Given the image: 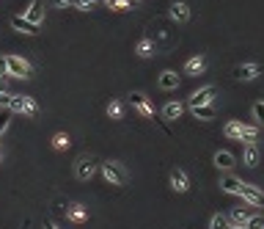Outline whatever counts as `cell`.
I'll return each mask as SVG.
<instances>
[{
  "mask_svg": "<svg viewBox=\"0 0 264 229\" xmlns=\"http://www.w3.org/2000/svg\"><path fill=\"white\" fill-rule=\"evenodd\" d=\"M226 136L234 138V141H248V144H253V141L259 138V130H256V127L242 124V122H228L226 124Z\"/></svg>",
  "mask_w": 264,
  "mask_h": 229,
  "instance_id": "cell-1",
  "label": "cell"
},
{
  "mask_svg": "<svg viewBox=\"0 0 264 229\" xmlns=\"http://www.w3.org/2000/svg\"><path fill=\"white\" fill-rule=\"evenodd\" d=\"M9 111H17V113H22V116H36V113H39V105H36V99L22 97V94H14V97H11Z\"/></svg>",
  "mask_w": 264,
  "mask_h": 229,
  "instance_id": "cell-2",
  "label": "cell"
},
{
  "mask_svg": "<svg viewBox=\"0 0 264 229\" xmlns=\"http://www.w3.org/2000/svg\"><path fill=\"white\" fill-rule=\"evenodd\" d=\"M215 94H218V89H215V86H204V89H198V91L190 94L187 105H190V111H195V108H204V105H212Z\"/></svg>",
  "mask_w": 264,
  "mask_h": 229,
  "instance_id": "cell-3",
  "label": "cell"
},
{
  "mask_svg": "<svg viewBox=\"0 0 264 229\" xmlns=\"http://www.w3.org/2000/svg\"><path fill=\"white\" fill-rule=\"evenodd\" d=\"M102 174H105V180L110 185H124L127 183V171L116 163V160H107V163H102Z\"/></svg>",
  "mask_w": 264,
  "mask_h": 229,
  "instance_id": "cell-4",
  "label": "cell"
},
{
  "mask_svg": "<svg viewBox=\"0 0 264 229\" xmlns=\"http://www.w3.org/2000/svg\"><path fill=\"white\" fill-rule=\"evenodd\" d=\"M130 103H132V108L140 113V116H146V119H152V122H154V116H157V113H154V105L149 103L140 91H132L130 94Z\"/></svg>",
  "mask_w": 264,
  "mask_h": 229,
  "instance_id": "cell-5",
  "label": "cell"
},
{
  "mask_svg": "<svg viewBox=\"0 0 264 229\" xmlns=\"http://www.w3.org/2000/svg\"><path fill=\"white\" fill-rule=\"evenodd\" d=\"M240 196L248 201L250 207H264V193L259 191L256 185H248V183H242V188H240Z\"/></svg>",
  "mask_w": 264,
  "mask_h": 229,
  "instance_id": "cell-6",
  "label": "cell"
},
{
  "mask_svg": "<svg viewBox=\"0 0 264 229\" xmlns=\"http://www.w3.org/2000/svg\"><path fill=\"white\" fill-rule=\"evenodd\" d=\"M9 61V75H17V78H31V64L22 61L19 56H6Z\"/></svg>",
  "mask_w": 264,
  "mask_h": 229,
  "instance_id": "cell-7",
  "label": "cell"
},
{
  "mask_svg": "<svg viewBox=\"0 0 264 229\" xmlns=\"http://www.w3.org/2000/svg\"><path fill=\"white\" fill-rule=\"evenodd\" d=\"M11 28H14V31H22V33H31V36L42 33V31H39V25H33L28 17H19V14H17V17H11Z\"/></svg>",
  "mask_w": 264,
  "mask_h": 229,
  "instance_id": "cell-8",
  "label": "cell"
},
{
  "mask_svg": "<svg viewBox=\"0 0 264 229\" xmlns=\"http://www.w3.org/2000/svg\"><path fill=\"white\" fill-rule=\"evenodd\" d=\"M171 185H173V191H179V193L190 191V180H187V174L182 171V168H173L171 171Z\"/></svg>",
  "mask_w": 264,
  "mask_h": 229,
  "instance_id": "cell-9",
  "label": "cell"
},
{
  "mask_svg": "<svg viewBox=\"0 0 264 229\" xmlns=\"http://www.w3.org/2000/svg\"><path fill=\"white\" fill-rule=\"evenodd\" d=\"M94 171H97V163H94V158H80L77 166H74V174H77L80 180H88Z\"/></svg>",
  "mask_w": 264,
  "mask_h": 229,
  "instance_id": "cell-10",
  "label": "cell"
},
{
  "mask_svg": "<svg viewBox=\"0 0 264 229\" xmlns=\"http://www.w3.org/2000/svg\"><path fill=\"white\" fill-rule=\"evenodd\" d=\"M234 163H237V158H234V155L228 152V149H220L218 155H215V166L223 168V171H228V168H231Z\"/></svg>",
  "mask_w": 264,
  "mask_h": 229,
  "instance_id": "cell-11",
  "label": "cell"
},
{
  "mask_svg": "<svg viewBox=\"0 0 264 229\" xmlns=\"http://www.w3.org/2000/svg\"><path fill=\"white\" fill-rule=\"evenodd\" d=\"M256 75H259V66H256V64H245V66H237V69H234L237 80H253Z\"/></svg>",
  "mask_w": 264,
  "mask_h": 229,
  "instance_id": "cell-12",
  "label": "cell"
},
{
  "mask_svg": "<svg viewBox=\"0 0 264 229\" xmlns=\"http://www.w3.org/2000/svg\"><path fill=\"white\" fill-rule=\"evenodd\" d=\"M179 86V75H176L173 69H165L160 75V89H165V91H171V89H176Z\"/></svg>",
  "mask_w": 264,
  "mask_h": 229,
  "instance_id": "cell-13",
  "label": "cell"
},
{
  "mask_svg": "<svg viewBox=\"0 0 264 229\" xmlns=\"http://www.w3.org/2000/svg\"><path fill=\"white\" fill-rule=\"evenodd\" d=\"M25 17H28L33 25H39V22H42V17H44V3H42V0H33V3H31V9H28V14H25Z\"/></svg>",
  "mask_w": 264,
  "mask_h": 229,
  "instance_id": "cell-14",
  "label": "cell"
},
{
  "mask_svg": "<svg viewBox=\"0 0 264 229\" xmlns=\"http://www.w3.org/2000/svg\"><path fill=\"white\" fill-rule=\"evenodd\" d=\"M242 160H245V166H250V168L259 163V149H256V144H245V146H242Z\"/></svg>",
  "mask_w": 264,
  "mask_h": 229,
  "instance_id": "cell-15",
  "label": "cell"
},
{
  "mask_svg": "<svg viewBox=\"0 0 264 229\" xmlns=\"http://www.w3.org/2000/svg\"><path fill=\"white\" fill-rule=\"evenodd\" d=\"M250 218H253V215H250L248 210H242V207H237V210H231V213H228V221H231L234 226H245Z\"/></svg>",
  "mask_w": 264,
  "mask_h": 229,
  "instance_id": "cell-16",
  "label": "cell"
},
{
  "mask_svg": "<svg viewBox=\"0 0 264 229\" xmlns=\"http://www.w3.org/2000/svg\"><path fill=\"white\" fill-rule=\"evenodd\" d=\"M171 17L176 22H187L190 19V9H187V3H173L171 6Z\"/></svg>",
  "mask_w": 264,
  "mask_h": 229,
  "instance_id": "cell-17",
  "label": "cell"
},
{
  "mask_svg": "<svg viewBox=\"0 0 264 229\" xmlns=\"http://www.w3.org/2000/svg\"><path fill=\"white\" fill-rule=\"evenodd\" d=\"M157 53V44L152 42V39H140V44H138V56L140 58H149V56H154Z\"/></svg>",
  "mask_w": 264,
  "mask_h": 229,
  "instance_id": "cell-18",
  "label": "cell"
},
{
  "mask_svg": "<svg viewBox=\"0 0 264 229\" xmlns=\"http://www.w3.org/2000/svg\"><path fill=\"white\" fill-rule=\"evenodd\" d=\"M185 72H187V75H201V72H204V58H201V56L190 58L187 66H185Z\"/></svg>",
  "mask_w": 264,
  "mask_h": 229,
  "instance_id": "cell-19",
  "label": "cell"
},
{
  "mask_svg": "<svg viewBox=\"0 0 264 229\" xmlns=\"http://www.w3.org/2000/svg\"><path fill=\"white\" fill-rule=\"evenodd\" d=\"M220 188H223L226 193H237V196H240L242 183H240V180H234V177H226V180H220Z\"/></svg>",
  "mask_w": 264,
  "mask_h": 229,
  "instance_id": "cell-20",
  "label": "cell"
},
{
  "mask_svg": "<svg viewBox=\"0 0 264 229\" xmlns=\"http://www.w3.org/2000/svg\"><path fill=\"white\" fill-rule=\"evenodd\" d=\"M69 136H66V133H55V136H52V146H55V149H69Z\"/></svg>",
  "mask_w": 264,
  "mask_h": 229,
  "instance_id": "cell-21",
  "label": "cell"
},
{
  "mask_svg": "<svg viewBox=\"0 0 264 229\" xmlns=\"http://www.w3.org/2000/svg\"><path fill=\"white\" fill-rule=\"evenodd\" d=\"M182 111H185V108H182L179 103H171V105H165V111H162V113H165V119H179Z\"/></svg>",
  "mask_w": 264,
  "mask_h": 229,
  "instance_id": "cell-22",
  "label": "cell"
},
{
  "mask_svg": "<svg viewBox=\"0 0 264 229\" xmlns=\"http://www.w3.org/2000/svg\"><path fill=\"white\" fill-rule=\"evenodd\" d=\"M107 6L113 11H127V9H132V0H107Z\"/></svg>",
  "mask_w": 264,
  "mask_h": 229,
  "instance_id": "cell-23",
  "label": "cell"
},
{
  "mask_svg": "<svg viewBox=\"0 0 264 229\" xmlns=\"http://www.w3.org/2000/svg\"><path fill=\"white\" fill-rule=\"evenodd\" d=\"M195 116H198V119H215V108L212 105H204V108H195Z\"/></svg>",
  "mask_w": 264,
  "mask_h": 229,
  "instance_id": "cell-24",
  "label": "cell"
},
{
  "mask_svg": "<svg viewBox=\"0 0 264 229\" xmlns=\"http://www.w3.org/2000/svg\"><path fill=\"white\" fill-rule=\"evenodd\" d=\"M11 122V111H0V136L6 133V127Z\"/></svg>",
  "mask_w": 264,
  "mask_h": 229,
  "instance_id": "cell-25",
  "label": "cell"
},
{
  "mask_svg": "<svg viewBox=\"0 0 264 229\" xmlns=\"http://www.w3.org/2000/svg\"><path fill=\"white\" fill-rule=\"evenodd\" d=\"M245 229H264V218H261V215H253V218L245 224Z\"/></svg>",
  "mask_w": 264,
  "mask_h": 229,
  "instance_id": "cell-26",
  "label": "cell"
},
{
  "mask_svg": "<svg viewBox=\"0 0 264 229\" xmlns=\"http://www.w3.org/2000/svg\"><path fill=\"white\" fill-rule=\"evenodd\" d=\"M66 210H69V215H72V218H74V221H83V218H85V210H80V207H77V205H72V207H66Z\"/></svg>",
  "mask_w": 264,
  "mask_h": 229,
  "instance_id": "cell-27",
  "label": "cell"
},
{
  "mask_svg": "<svg viewBox=\"0 0 264 229\" xmlns=\"http://www.w3.org/2000/svg\"><path fill=\"white\" fill-rule=\"evenodd\" d=\"M253 116L259 119V124H264V103H256L253 105Z\"/></svg>",
  "mask_w": 264,
  "mask_h": 229,
  "instance_id": "cell-28",
  "label": "cell"
},
{
  "mask_svg": "<svg viewBox=\"0 0 264 229\" xmlns=\"http://www.w3.org/2000/svg\"><path fill=\"white\" fill-rule=\"evenodd\" d=\"M107 113L119 119V116H121V105H119V103H110V108H107Z\"/></svg>",
  "mask_w": 264,
  "mask_h": 229,
  "instance_id": "cell-29",
  "label": "cell"
},
{
  "mask_svg": "<svg viewBox=\"0 0 264 229\" xmlns=\"http://www.w3.org/2000/svg\"><path fill=\"white\" fill-rule=\"evenodd\" d=\"M11 97H14V94H6V91H0V105H6V108H9V105H11Z\"/></svg>",
  "mask_w": 264,
  "mask_h": 229,
  "instance_id": "cell-30",
  "label": "cell"
},
{
  "mask_svg": "<svg viewBox=\"0 0 264 229\" xmlns=\"http://www.w3.org/2000/svg\"><path fill=\"white\" fill-rule=\"evenodd\" d=\"M6 75H9V61L0 58V78H6Z\"/></svg>",
  "mask_w": 264,
  "mask_h": 229,
  "instance_id": "cell-31",
  "label": "cell"
},
{
  "mask_svg": "<svg viewBox=\"0 0 264 229\" xmlns=\"http://www.w3.org/2000/svg\"><path fill=\"white\" fill-rule=\"evenodd\" d=\"M44 229H58V226L52 224V221H44Z\"/></svg>",
  "mask_w": 264,
  "mask_h": 229,
  "instance_id": "cell-32",
  "label": "cell"
},
{
  "mask_svg": "<svg viewBox=\"0 0 264 229\" xmlns=\"http://www.w3.org/2000/svg\"><path fill=\"white\" fill-rule=\"evenodd\" d=\"M55 3H58V6H69V0H55Z\"/></svg>",
  "mask_w": 264,
  "mask_h": 229,
  "instance_id": "cell-33",
  "label": "cell"
},
{
  "mask_svg": "<svg viewBox=\"0 0 264 229\" xmlns=\"http://www.w3.org/2000/svg\"><path fill=\"white\" fill-rule=\"evenodd\" d=\"M0 91H6V80L3 78H0Z\"/></svg>",
  "mask_w": 264,
  "mask_h": 229,
  "instance_id": "cell-34",
  "label": "cell"
},
{
  "mask_svg": "<svg viewBox=\"0 0 264 229\" xmlns=\"http://www.w3.org/2000/svg\"><path fill=\"white\" fill-rule=\"evenodd\" d=\"M22 229H31V221H25V224H22Z\"/></svg>",
  "mask_w": 264,
  "mask_h": 229,
  "instance_id": "cell-35",
  "label": "cell"
},
{
  "mask_svg": "<svg viewBox=\"0 0 264 229\" xmlns=\"http://www.w3.org/2000/svg\"><path fill=\"white\" fill-rule=\"evenodd\" d=\"M91 3H97V0H91Z\"/></svg>",
  "mask_w": 264,
  "mask_h": 229,
  "instance_id": "cell-36",
  "label": "cell"
},
{
  "mask_svg": "<svg viewBox=\"0 0 264 229\" xmlns=\"http://www.w3.org/2000/svg\"><path fill=\"white\" fill-rule=\"evenodd\" d=\"M242 229H245V226H242Z\"/></svg>",
  "mask_w": 264,
  "mask_h": 229,
  "instance_id": "cell-37",
  "label": "cell"
},
{
  "mask_svg": "<svg viewBox=\"0 0 264 229\" xmlns=\"http://www.w3.org/2000/svg\"><path fill=\"white\" fill-rule=\"evenodd\" d=\"M132 3H135V0H132Z\"/></svg>",
  "mask_w": 264,
  "mask_h": 229,
  "instance_id": "cell-38",
  "label": "cell"
}]
</instances>
